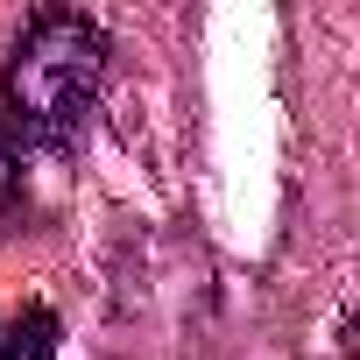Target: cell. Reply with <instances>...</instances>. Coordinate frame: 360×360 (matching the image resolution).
Masks as SVG:
<instances>
[{
    "instance_id": "6da1fadb",
    "label": "cell",
    "mask_w": 360,
    "mask_h": 360,
    "mask_svg": "<svg viewBox=\"0 0 360 360\" xmlns=\"http://www.w3.org/2000/svg\"><path fill=\"white\" fill-rule=\"evenodd\" d=\"M99 78H106V36L71 8H43L8 57V113L29 141L64 148L85 134Z\"/></svg>"
},
{
    "instance_id": "7a4b0ae2",
    "label": "cell",
    "mask_w": 360,
    "mask_h": 360,
    "mask_svg": "<svg viewBox=\"0 0 360 360\" xmlns=\"http://www.w3.org/2000/svg\"><path fill=\"white\" fill-rule=\"evenodd\" d=\"M0 360H57V311L29 304L8 332H0Z\"/></svg>"
}]
</instances>
